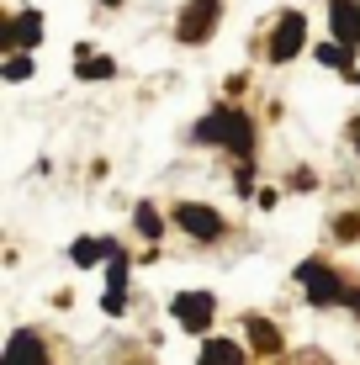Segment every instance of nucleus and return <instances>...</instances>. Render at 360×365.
I'll return each mask as SVG.
<instances>
[{"label": "nucleus", "instance_id": "423d86ee", "mask_svg": "<svg viewBox=\"0 0 360 365\" xmlns=\"http://www.w3.org/2000/svg\"><path fill=\"white\" fill-rule=\"evenodd\" d=\"M217 16H222V6L217 0H191V6H185V16H180V43H202L207 32L217 27Z\"/></svg>", "mask_w": 360, "mask_h": 365}, {"label": "nucleus", "instance_id": "f3484780", "mask_svg": "<svg viewBox=\"0 0 360 365\" xmlns=\"http://www.w3.org/2000/svg\"><path fill=\"white\" fill-rule=\"evenodd\" d=\"M106 281H111V292H122V286H128V259H122V255H111V270H106Z\"/></svg>", "mask_w": 360, "mask_h": 365}, {"label": "nucleus", "instance_id": "ddd939ff", "mask_svg": "<svg viewBox=\"0 0 360 365\" xmlns=\"http://www.w3.org/2000/svg\"><path fill=\"white\" fill-rule=\"evenodd\" d=\"M74 74H80V80H111V74H117V64H111V58H101V53H85V48H80Z\"/></svg>", "mask_w": 360, "mask_h": 365}, {"label": "nucleus", "instance_id": "f03ea898", "mask_svg": "<svg viewBox=\"0 0 360 365\" xmlns=\"http://www.w3.org/2000/svg\"><path fill=\"white\" fill-rule=\"evenodd\" d=\"M297 281L307 286V302H313V307H329V302H339V297H344L339 275H334L324 259H302V265H297Z\"/></svg>", "mask_w": 360, "mask_h": 365}, {"label": "nucleus", "instance_id": "412c9836", "mask_svg": "<svg viewBox=\"0 0 360 365\" xmlns=\"http://www.w3.org/2000/svg\"><path fill=\"white\" fill-rule=\"evenodd\" d=\"M101 6H117V0H101Z\"/></svg>", "mask_w": 360, "mask_h": 365}, {"label": "nucleus", "instance_id": "aec40b11", "mask_svg": "<svg viewBox=\"0 0 360 365\" xmlns=\"http://www.w3.org/2000/svg\"><path fill=\"white\" fill-rule=\"evenodd\" d=\"M350 302H355V307H360V292H350Z\"/></svg>", "mask_w": 360, "mask_h": 365}, {"label": "nucleus", "instance_id": "2eb2a0df", "mask_svg": "<svg viewBox=\"0 0 360 365\" xmlns=\"http://www.w3.org/2000/svg\"><path fill=\"white\" fill-rule=\"evenodd\" d=\"M138 233H143V238H159V233H165V228H159V212L148 207V201L138 207Z\"/></svg>", "mask_w": 360, "mask_h": 365}, {"label": "nucleus", "instance_id": "39448f33", "mask_svg": "<svg viewBox=\"0 0 360 365\" xmlns=\"http://www.w3.org/2000/svg\"><path fill=\"white\" fill-rule=\"evenodd\" d=\"M175 228H185L191 238H202V244H207V238H222V217H217L212 207H196V201H180V207H175Z\"/></svg>", "mask_w": 360, "mask_h": 365}, {"label": "nucleus", "instance_id": "9b49d317", "mask_svg": "<svg viewBox=\"0 0 360 365\" xmlns=\"http://www.w3.org/2000/svg\"><path fill=\"white\" fill-rule=\"evenodd\" d=\"M244 334H250V344L259 349V355H281V334L270 329L265 318H250V323H244Z\"/></svg>", "mask_w": 360, "mask_h": 365}, {"label": "nucleus", "instance_id": "f257e3e1", "mask_svg": "<svg viewBox=\"0 0 360 365\" xmlns=\"http://www.w3.org/2000/svg\"><path fill=\"white\" fill-rule=\"evenodd\" d=\"M196 143H222V148H233L239 159H250L254 154V122L244 117L239 106H217L212 117L196 122Z\"/></svg>", "mask_w": 360, "mask_h": 365}, {"label": "nucleus", "instance_id": "a211bd4d", "mask_svg": "<svg viewBox=\"0 0 360 365\" xmlns=\"http://www.w3.org/2000/svg\"><path fill=\"white\" fill-rule=\"evenodd\" d=\"M334 233H339V238H360V217H339V222H334Z\"/></svg>", "mask_w": 360, "mask_h": 365}, {"label": "nucleus", "instance_id": "dca6fc26", "mask_svg": "<svg viewBox=\"0 0 360 365\" xmlns=\"http://www.w3.org/2000/svg\"><path fill=\"white\" fill-rule=\"evenodd\" d=\"M27 74H32V58L27 53H11L6 58V80H27Z\"/></svg>", "mask_w": 360, "mask_h": 365}, {"label": "nucleus", "instance_id": "1a4fd4ad", "mask_svg": "<svg viewBox=\"0 0 360 365\" xmlns=\"http://www.w3.org/2000/svg\"><path fill=\"white\" fill-rule=\"evenodd\" d=\"M37 37H43V16H37V11H21L16 21H6L0 43H6V48H32Z\"/></svg>", "mask_w": 360, "mask_h": 365}, {"label": "nucleus", "instance_id": "4468645a", "mask_svg": "<svg viewBox=\"0 0 360 365\" xmlns=\"http://www.w3.org/2000/svg\"><path fill=\"white\" fill-rule=\"evenodd\" d=\"M318 58H324L329 69H344V74H350V43H324V48H318Z\"/></svg>", "mask_w": 360, "mask_h": 365}, {"label": "nucleus", "instance_id": "9d476101", "mask_svg": "<svg viewBox=\"0 0 360 365\" xmlns=\"http://www.w3.org/2000/svg\"><path fill=\"white\" fill-rule=\"evenodd\" d=\"M101 255H106V259L117 255V244H111V238H80V244L69 249V259H74V265H85V270H91Z\"/></svg>", "mask_w": 360, "mask_h": 365}, {"label": "nucleus", "instance_id": "0eeeda50", "mask_svg": "<svg viewBox=\"0 0 360 365\" xmlns=\"http://www.w3.org/2000/svg\"><path fill=\"white\" fill-rule=\"evenodd\" d=\"M6 365H48V344L32 329H16L6 344Z\"/></svg>", "mask_w": 360, "mask_h": 365}, {"label": "nucleus", "instance_id": "20e7f679", "mask_svg": "<svg viewBox=\"0 0 360 365\" xmlns=\"http://www.w3.org/2000/svg\"><path fill=\"white\" fill-rule=\"evenodd\" d=\"M302 43H307V21L297 16V11H287V16L276 21V37H270V58H276V64H292V58L302 53Z\"/></svg>", "mask_w": 360, "mask_h": 365}, {"label": "nucleus", "instance_id": "7ed1b4c3", "mask_svg": "<svg viewBox=\"0 0 360 365\" xmlns=\"http://www.w3.org/2000/svg\"><path fill=\"white\" fill-rule=\"evenodd\" d=\"M170 312H175V323H180V329L202 334V329H212L217 302H212V292H180L175 302H170Z\"/></svg>", "mask_w": 360, "mask_h": 365}, {"label": "nucleus", "instance_id": "6ab92c4d", "mask_svg": "<svg viewBox=\"0 0 360 365\" xmlns=\"http://www.w3.org/2000/svg\"><path fill=\"white\" fill-rule=\"evenodd\" d=\"M350 143H355V154H360V117L350 122Z\"/></svg>", "mask_w": 360, "mask_h": 365}, {"label": "nucleus", "instance_id": "6e6552de", "mask_svg": "<svg viewBox=\"0 0 360 365\" xmlns=\"http://www.w3.org/2000/svg\"><path fill=\"white\" fill-rule=\"evenodd\" d=\"M329 27H334V37L339 43H360V0H334L329 6Z\"/></svg>", "mask_w": 360, "mask_h": 365}, {"label": "nucleus", "instance_id": "f8f14e48", "mask_svg": "<svg viewBox=\"0 0 360 365\" xmlns=\"http://www.w3.org/2000/svg\"><path fill=\"white\" fill-rule=\"evenodd\" d=\"M239 360H244V349L233 339H207L202 344V365H239Z\"/></svg>", "mask_w": 360, "mask_h": 365}]
</instances>
